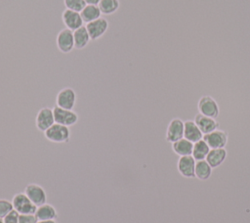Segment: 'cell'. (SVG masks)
<instances>
[{"label": "cell", "mask_w": 250, "mask_h": 223, "mask_svg": "<svg viewBox=\"0 0 250 223\" xmlns=\"http://www.w3.org/2000/svg\"><path fill=\"white\" fill-rule=\"evenodd\" d=\"M45 138L53 143H67L70 139L69 127L54 123L44 132Z\"/></svg>", "instance_id": "cell-1"}, {"label": "cell", "mask_w": 250, "mask_h": 223, "mask_svg": "<svg viewBox=\"0 0 250 223\" xmlns=\"http://www.w3.org/2000/svg\"><path fill=\"white\" fill-rule=\"evenodd\" d=\"M12 203L14 209L17 210L20 214H29L35 213L37 206L27 198L23 193H18L13 197Z\"/></svg>", "instance_id": "cell-2"}, {"label": "cell", "mask_w": 250, "mask_h": 223, "mask_svg": "<svg viewBox=\"0 0 250 223\" xmlns=\"http://www.w3.org/2000/svg\"><path fill=\"white\" fill-rule=\"evenodd\" d=\"M53 112L56 123L69 127L76 124L78 121V114L72 110H66L55 106L53 108Z\"/></svg>", "instance_id": "cell-3"}, {"label": "cell", "mask_w": 250, "mask_h": 223, "mask_svg": "<svg viewBox=\"0 0 250 223\" xmlns=\"http://www.w3.org/2000/svg\"><path fill=\"white\" fill-rule=\"evenodd\" d=\"M56 44L58 49L62 54L70 53L74 48V37L73 31L68 28H62L58 34L56 38Z\"/></svg>", "instance_id": "cell-4"}, {"label": "cell", "mask_w": 250, "mask_h": 223, "mask_svg": "<svg viewBox=\"0 0 250 223\" xmlns=\"http://www.w3.org/2000/svg\"><path fill=\"white\" fill-rule=\"evenodd\" d=\"M197 109L199 113L212 118H216L220 112L219 105L211 96H202L197 103Z\"/></svg>", "instance_id": "cell-5"}, {"label": "cell", "mask_w": 250, "mask_h": 223, "mask_svg": "<svg viewBox=\"0 0 250 223\" xmlns=\"http://www.w3.org/2000/svg\"><path fill=\"white\" fill-rule=\"evenodd\" d=\"M76 93L70 87H64L60 90L56 96V106L66 109L72 110L76 104Z\"/></svg>", "instance_id": "cell-6"}, {"label": "cell", "mask_w": 250, "mask_h": 223, "mask_svg": "<svg viewBox=\"0 0 250 223\" xmlns=\"http://www.w3.org/2000/svg\"><path fill=\"white\" fill-rule=\"evenodd\" d=\"M54 123H55V117H54L53 109L48 108V107L41 108L38 111L36 117H35L36 128L41 132H45Z\"/></svg>", "instance_id": "cell-7"}, {"label": "cell", "mask_w": 250, "mask_h": 223, "mask_svg": "<svg viewBox=\"0 0 250 223\" xmlns=\"http://www.w3.org/2000/svg\"><path fill=\"white\" fill-rule=\"evenodd\" d=\"M24 194L36 206L46 203L47 194L43 189V187H41L38 184H35V183L28 184L24 189Z\"/></svg>", "instance_id": "cell-8"}, {"label": "cell", "mask_w": 250, "mask_h": 223, "mask_svg": "<svg viewBox=\"0 0 250 223\" xmlns=\"http://www.w3.org/2000/svg\"><path fill=\"white\" fill-rule=\"evenodd\" d=\"M91 40H98L101 38L108 28V22L104 18H99L93 22H88L86 25Z\"/></svg>", "instance_id": "cell-9"}, {"label": "cell", "mask_w": 250, "mask_h": 223, "mask_svg": "<svg viewBox=\"0 0 250 223\" xmlns=\"http://www.w3.org/2000/svg\"><path fill=\"white\" fill-rule=\"evenodd\" d=\"M184 137V121L180 118H173L166 129L165 139L169 143H174Z\"/></svg>", "instance_id": "cell-10"}, {"label": "cell", "mask_w": 250, "mask_h": 223, "mask_svg": "<svg viewBox=\"0 0 250 223\" xmlns=\"http://www.w3.org/2000/svg\"><path fill=\"white\" fill-rule=\"evenodd\" d=\"M203 140L207 143L210 149L225 148L228 143V134L220 129H216L210 133L203 135Z\"/></svg>", "instance_id": "cell-11"}, {"label": "cell", "mask_w": 250, "mask_h": 223, "mask_svg": "<svg viewBox=\"0 0 250 223\" xmlns=\"http://www.w3.org/2000/svg\"><path fill=\"white\" fill-rule=\"evenodd\" d=\"M62 20L66 28L74 31L83 25V20L79 12L65 9L62 14Z\"/></svg>", "instance_id": "cell-12"}, {"label": "cell", "mask_w": 250, "mask_h": 223, "mask_svg": "<svg viewBox=\"0 0 250 223\" xmlns=\"http://www.w3.org/2000/svg\"><path fill=\"white\" fill-rule=\"evenodd\" d=\"M194 167H195V159L192 156H180L177 168L180 174L186 178H192L194 177Z\"/></svg>", "instance_id": "cell-13"}, {"label": "cell", "mask_w": 250, "mask_h": 223, "mask_svg": "<svg viewBox=\"0 0 250 223\" xmlns=\"http://www.w3.org/2000/svg\"><path fill=\"white\" fill-rule=\"evenodd\" d=\"M194 122L196 123L198 128L201 130L203 135L218 129V126H219V123L216 121V118L206 116L199 112L194 116Z\"/></svg>", "instance_id": "cell-14"}, {"label": "cell", "mask_w": 250, "mask_h": 223, "mask_svg": "<svg viewBox=\"0 0 250 223\" xmlns=\"http://www.w3.org/2000/svg\"><path fill=\"white\" fill-rule=\"evenodd\" d=\"M184 138L192 143L203 139V133L198 128L194 120H187L184 122Z\"/></svg>", "instance_id": "cell-15"}, {"label": "cell", "mask_w": 250, "mask_h": 223, "mask_svg": "<svg viewBox=\"0 0 250 223\" xmlns=\"http://www.w3.org/2000/svg\"><path fill=\"white\" fill-rule=\"evenodd\" d=\"M226 157H227V150L225 148H219V149H210L205 159L212 168H216L224 162Z\"/></svg>", "instance_id": "cell-16"}, {"label": "cell", "mask_w": 250, "mask_h": 223, "mask_svg": "<svg viewBox=\"0 0 250 223\" xmlns=\"http://www.w3.org/2000/svg\"><path fill=\"white\" fill-rule=\"evenodd\" d=\"M34 214L38 220H56L58 217L56 208L47 202L37 206Z\"/></svg>", "instance_id": "cell-17"}, {"label": "cell", "mask_w": 250, "mask_h": 223, "mask_svg": "<svg viewBox=\"0 0 250 223\" xmlns=\"http://www.w3.org/2000/svg\"><path fill=\"white\" fill-rule=\"evenodd\" d=\"M73 37H74V48L78 50L84 49L91 40L88 30L84 25H82L81 27L73 31Z\"/></svg>", "instance_id": "cell-18"}, {"label": "cell", "mask_w": 250, "mask_h": 223, "mask_svg": "<svg viewBox=\"0 0 250 223\" xmlns=\"http://www.w3.org/2000/svg\"><path fill=\"white\" fill-rule=\"evenodd\" d=\"M192 148H193V143L184 137L172 143V150L174 151L175 154H177L180 156H190L192 153Z\"/></svg>", "instance_id": "cell-19"}, {"label": "cell", "mask_w": 250, "mask_h": 223, "mask_svg": "<svg viewBox=\"0 0 250 223\" xmlns=\"http://www.w3.org/2000/svg\"><path fill=\"white\" fill-rule=\"evenodd\" d=\"M212 167L206 161V159L196 160L195 167H194V177L198 178L199 180H207L212 173Z\"/></svg>", "instance_id": "cell-20"}, {"label": "cell", "mask_w": 250, "mask_h": 223, "mask_svg": "<svg viewBox=\"0 0 250 223\" xmlns=\"http://www.w3.org/2000/svg\"><path fill=\"white\" fill-rule=\"evenodd\" d=\"M209 151H210V147L207 145V143L203 139H201L193 143L191 156L195 160H202L206 158Z\"/></svg>", "instance_id": "cell-21"}, {"label": "cell", "mask_w": 250, "mask_h": 223, "mask_svg": "<svg viewBox=\"0 0 250 223\" xmlns=\"http://www.w3.org/2000/svg\"><path fill=\"white\" fill-rule=\"evenodd\" d=\"M82 20L84 22H90L101 18V10L98 5H86L84 9L80 12Z\"/></svg>", "instance_id": "cell-22"}, {"label": "cell", "mask_w": 250, "mask_h": 223, "mask_svg": "<svg viewBox=\"0 0 250 223\" xmlns=\"http://www.w3.org/2000/svg\"><path fill=\"white\" fill-rule=\"evenodd\" d=\"M98 6L103 15L109 16L119 9L120 3L118 0H101Z\"/></svg>", "instance_id": "cell-23"}, {"label": "cell", "mask_w": 250, "mask_h": 223, "mask_svg": "<svg viewBox=\"0 0 250 223\" xmlns=\"http://www.w3.org/2000/svg\"><path fill=\"white\" fill-rule=\"evenodd\" d=\"M63 4L65 6V9L72 10L79 13L86 6V3L84 0H63Z\"/></svg>", "instance_id": "cell-24"}, {"label": "cell", "mask_w": 250, "mask_h": 223, "mask_svg": "<svg viewBox=\"0 0 250 223\" xmlns=\"http://www.w3.org/2000/svg\"><path fill=\"white\" fill-rule=\"evenodd\" d=\"M14 209L12 201L6 199H0V217L4 218L9 212Z\"/></svg>", "instance_id": "cell-25"}, {"label": "cell", "mask_w": 250, "mask_h": 223, "mask_svg": "<svg viewBox=\"0 0 250 223\" xmlns=\"http://www.w3.org/2000/svg\"><path fill=\"white\" fill-rule=\"evenodd\" d=\"M38 219L34 213L29 214H20L19 223H37Z\"/></svg>", "instance_id": "cell-26"}, {"label": "cell", "mask_w": 250, "mask_h": 223, "mask_svg": "<svg viewBox=\"0 0 250 223\" xmlns=\"http://www.w3.org/2000/svg\"><path fill=\"white\" fill-rule=\"evenodd\" d=\"M19 217H20V213L13 209L11 212H9L4 218V223H19Z\"/></svg>", "instance_id": "cell-27"}, {"label": "cell", "mask_w": 250, "mask_h": 223, "mask_svg": "<svg viewBox=\"0 0 250 223\" xmlns=\"http://www.w3.org/2000/svg\"><path fill=\"white\" fill-rule=\"evenodd\" d=\"M86 5H98L101 0H84Z\"/></svg>", "instance_id": "cell-28"}, {"label": "cell", "mask_w": 250, "mask_h": 223, "mask_svg": "<svg viewBox=\"0 0 250 223\" xmlns=\"http://www.w3.org/2000/svg\"><path fill=\"white\" fill-rule=\"evenodd\" d=\"M37 223H57L56 220H38Z\"/></svg>", "instance_id": "cell-29"}, {"label": "cell", "mask_w": 250, "mask_h": 223, "mask_svg": "<svg viewBox=\"0 0 250 223\" xmlns=\"http://www.w3.org/2000/svg\"><path fill=\"white\" fill-rule=\"evenodd\" d=\"M0 223H4V220H3V218H1V217H0Z\"/></svg>", "instance_id": "cell-30"}]
</instances>
